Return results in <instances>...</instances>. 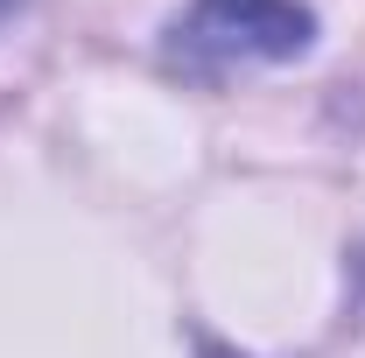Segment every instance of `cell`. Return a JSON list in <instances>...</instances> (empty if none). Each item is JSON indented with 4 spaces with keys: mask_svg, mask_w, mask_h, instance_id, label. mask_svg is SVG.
<instances>
[{
    "mask_svg": "<svg viewBox=\"0 0 365 358\" xmlns=\"http://www.w3.org/2000/svg\"><path fill=\"white\" fill-rule=\"evenodd\" d=\"M309 7L295 0H197L169 21V71L182 78H232L253 63H281L295 49H309Z\"/></svg>",
    "mask_w": 365,
    "mask_h": 358,
    "instance_id": "cell-1",
    "label": "cell"
}]
</instances>
